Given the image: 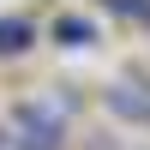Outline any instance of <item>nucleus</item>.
<instances>
[{
    "mask_svg": "<svg viewBox=\"0 0 150 150\" xmlns=\"http://www.w3.org/2000/svg\"><path fill=\"white\" fill-rule=\"evenodd\" d=\"M12 150H66V120L48 102H18L12 108Z\"/></svg>",
    "mask_w": 150,
    "mask_h": 150,
    "instance_id": "nucleus-1",
    "label": "nucleus"
},
{
    "mask_svg": "<svg viewBox=\"0 0 150 150\" xmlns=\"http://www.w3.org/2000/svg\"><path fill=\"white\" fill-rule=\"evenodd\" d=\"M102 108L114 120H126V126H150V90L138 78H120V84H108L102 90Z\"/></svg>",
    "mask_w": 150,
    "mask_h": 150,
    "instance_id": "nucleus-2",
    "label": "nucleus"
},
{
    "mask_svg": "<svg viewBox=\"0 0 150 150\" xmlns=\"http://www.w3.org/2000/svg\"><path fill=\"white\" fill-rule=\"evenodd\" d=\"M36 42V24L30 18H0V54H24Z\"/></svg>",
    "mask_w": 150,
    "mask_h": 150,
    "instance_id": "nucleus-3",
    "label": "nucleus"
},
{
    "mask_svg": "<svg viewBox=\"0 0 150 150\" xmlns=\"http://www.w3.org/2000/svg\"><path fill=\"white\" fill-rule=\"evenodd\" d=\"M90 36H96L90 18H60V24H54V42H60V48H84Z\"/></svg>",
    "mask_w": 150,
    "mask_h": 150,
    "instance_id": "nucleus-4",
    "label": "nucleus"
},
{
    "mask_svg": "<svg viewBox=\"0 0 150 150\" xmlns=\"http://www.w3.org/2000/svg\"><path fill=\"white\" fill-rule=\"evenodd\" d=\"M114 18H138V24H150V0H102Z\"/></svg>",
    "mask_w": 150,
    "mask_h": 150,
    "instance_id": "nucleus-5",
    "label": "nucleus"
},
{
    "mask_svg": "<svg viewBox=\"0 0 150 150\" xmlns=\"http://www.w3.org/2000/svg\"><path fill=\"white\" fill-rule=\"evenodd\" d=\"M0 150H12V138H6V132H0Z\"/></svg>",
    "mask_w": 150,
    "mask_h": 150,
    "instance_id": "nucleus-6",
    "label": "nucleus"
}]
</instances>
